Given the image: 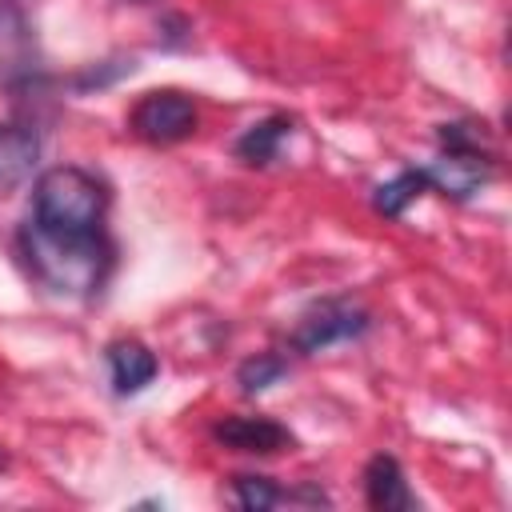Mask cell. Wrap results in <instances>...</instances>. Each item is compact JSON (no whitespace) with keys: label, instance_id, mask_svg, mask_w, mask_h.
<instances>
[{"label":"cell","instance_id":"cell-2","mask_svg":"<svg viewBox=\"0 0 512 512\" xmlns=\"http://www.w3.org/2000/svg\"><path fill=\"white\" fill-rule=\"evenodd\" d=\"M20 248H24V260H28L32 276L44 288L60 292V296H92V292H100V284L108 276V264H112L108 236L64 240V236H44L32 224H24Z\"/></svg>","mask_w":512,"mask_h":512},{"label":"cell","instance_id":"cell-5","mask_svg":"<svg viewBox=\"0 0 512 512\" xmlns=\"http://www.w3.org/2000/svg\"><path fill=\"white\" fill-rule=\"evenodd\" d=\"M496 160L488 148H444L428 168V188H436L440 196H452V200H468L480 192V184L492 176Z\"/></svg>","mask_w":512,"mask_h":512},{"label":"cell","instance_id":"cell-1","mask_svg":"<svg viewBox=\"0 0 512 512\" xmlns=\"http://www.w3.org/2000/svg\"><path fill=\"white\" fill-rule=\"evenodd\" d=\"M104 216H108V188L88 168L60 164L40 172V180L32 184L28 224L44 236L96 240L104 236Z\"/></svg>","mask_w":512,"mask_h":512},{"label":"cell","instance_id":"cell-13","mask_svg":"<svg viewBox=\"0 0 512 512\" xmlns=\"http://www.w3.org/2000/svg\"><path fill=\"white\" fill-rule=\"evenodd\" d=\"M284 376H288V360L276 356V352H256V356H248V360L236 368V384H240L244 396H260V392H268L272 384H280Z\"/></svg>","mask_w":512,"mask_h":512},{"label":"cell","instance_id":"cell-10","mask_svg":"<svg viewBox=\"0 0 512 512\" xmlns=\"http://www.w3.org/2000/svg\"><path fill=\"white\" fill-rule=\"evenodd\" d=\"M40 160V136L24 124H0V192L32 176Z\"/></svg>","mask_w":512,"mask_h":512},{"label":"cell","instance_id":"cell-3","mask_svg":"<svg viewBox=\"0 0 512 512\" xmlns=\"http://www.w3.org/2000/svg\"><path fill=\"white\" fill-rule=\"evenodd\" d=\"M200 124V112H196V100L176 92V88H160V92H144L132 112H128V128L148 140V144H176V140H188Z\"/></svg>","mask_w":512,"mask_h":512},{"label":"cell","instance_id":"cell-9","mask_svg":"<svg viewBox=\"0 0 512 512\" xmlns=\"http://www.w3.org/2000/svg\"><path fill=\"white\" fill-rule=\"evenodd\" d=\"M364 496H368V504L376 512H408V508H416V496H412V488L404 480V468L388 452H376L368 460V468H364Z\"/></svg>","mask_w":512,"mask_h":512},{"label":"cell","instance_id":"cell-4","mask_svg":"<svg viewBox=\"0 0 512 512\" xmlns=\"http://www.w3.org/2000/svg\"><path fill=\"white\" fill-rule=\"evenodd\" d=\"M368 328H372V316L360 304H352V300H320L300 316V324L292 332V348L300 356H316V352H328L332 344L360 340Z\"/></svg>","mask_w":512,"mask_h":512},{"label":"cell","instance_id":"cell-7","mask_svg":"<svg viewBox=\"0 0 512 512\" xmlns=\"http://www.w3.org/2000/svg\"><path fill=\"white\" fill-rule=\"evenodd\" d=\"M216 444L232 448V452H248V456H276L284 448H292V432L268 416H224L212 428Z\"/></svg>","mask_w":512,"mask_h":512},{"label":"cell","instance_id":"cell-6","mask_svg":"<svg viewBox=\"0 0 512 512\" xmlns=\"http://www.w3.org/2000/svg\"><path fill=\"white\" fill-rule=\"evenodd\" d=\"M40 76V56L32 28L24 12L8 0H0V84L4 88H28Z\"/></svg>","mask_w":512,"mask_h":512},{"label":"cell","instance_id":"cell-11","mask_svg":"<svg viewBox=\"0 0 512 512\" xmlns=\"http://www.w3.org/2000/svg\"><path fill=\"white\" fill-rule=\"evenodd\" d=\"M292 136V116H284V112H276V116H264V120H256L240 140H236V156L244 160V164H252V168H264V164H272L276 156H280V144Z\"/></svg>","mask_w":512,"mask_h":512},{"label":"cell","instance_id":"cell-14","mask_svg":"<svg viewBox=\"0 0 512 512\" xmlns=\"http://www.w3.org/2000/svg\"><path fill=\"white\" fill-rule=\"evenodd\" d=\"M232 496H236V504L248 508V512H268V508H276V504L284 500V488L272 484L268 476H252V472H244V476L232 480Z\"/></svg>","mask_w":512,"mask_h":512},{"label":"cell","instance_id":"cell-15","mask_svg":"<svg viewBox=\"0 0 512 512\" xmlns=\"http://www.w3.org/2000/svg\"><path fill=\"white\" fill-rule=\"evenodd\" d=\"M4 464H8V452H4V448H0V468H4Z\"/></svg>","mask_w":512,"mask_h":512},{"label":"cell","instance_id":"cell-12","mask_svg":"<svg viewBox=\"0 0 512 512\" xmlns=\"http://www.w3.org/2000/svg\"><path fill=\"white\" fill-rule=\"evenodd\" d=\"M420 192H428V176H424V168H408V172L392 176L388 184H380V188L372 192V208H376L380 216H400Z\"/></svg>","mask_w":512,"mask_h":512},{"label":"cell","instance_id":"cell-8","mask_svg":"<svg viewBox=\"0 0 512 512\" xmlns=\"http://www.w3.org/2000/svg\"><path fill=\"white\" fill-rule=\"evenodd\" d=\"M108 372H112V392L116 396H136L156 380L160 360L140 340H116V344H108Z\"/></svg>","mask_w":512,"mask_h":512}]
</instances>
